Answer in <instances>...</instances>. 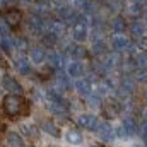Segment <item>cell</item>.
<instances>
[{"label":"cell","instance_id":"cell-2","mask_svg":"<svg viewBox=\"0 0 147 147\" xmlns=\"http://www.w3.org/2000/svg\"><path fill=\"white\" fill-rule=\"evenodd\" d=\"M89 36V22L86 17H80L75 24H72V38L77 43H84Z\"/></svg>","mask_w":147,"mask_h":147},{"label":"cell","instance_id":"cell-9","mask_svg":"<svg viewBox=\"0 0 147 147\" xmlns=\"http://www.w3.org/2000/svg\"><path fill=\"white\" fill-rule=\"evenodd\" d=\"M29 60L33 62V63H43V62H46V53H45V48H41V46H34V48H31L29 50Z\"/></svg>","mask_w":147,"mask_h":147},{"label":"cell","instance_id":"cell-21","mask_svg":"<svg viewBox=\"0 0 147 147\" xmlns=\"http://www.w3.org/2000/svg\"><path fill=\"white\" fill-rule=\"evenodd\" d=\"M14 48L19 50V51H26V50H28L26 39H22V38H14Z\"/></svg>","mask_w":147,"mask_h":147},{"label":"cell","instance_id":"cell-18","mask_svg":"<svg viewBox=\"0 0 147 147\" xmlns=\"http://www.w3.org/2000/svg\"><path fill=\"white\" fill-rule=\"evenodd\" d=\"M67 140H69L70 144H80L82 137H80V134H79L77 130H69V134H67Z\"/></svg>","mask_w":147,"mask_h":147},{"label":"cell","instance_id":"cell-6","mask_svg":"<svg viewBox=\"0 0 147 147\" xmlns=\"http://www.w3.org/2000/svg\"><path fill=\"white\" fill-rule=\"evenodd\" d=\"M77 123L82 127V128H86V130H96L98 127H99V121H98V118L94 116V115H80L79 118H77Z\"/></svg>","mask_w":147,"mask_h":147},{"label":"cell","instance_id":"cell-17","mask_svg":"<svg viewBox=\"0 0 147 147\" xmlns=\"http://www.w3.org/2000/svg\"><path fill=\"white\" fill-rule=\"evenodd\" d=\"M106 50H108V43H106L103 38H99L98 41L92 43V51H94V53L103 55V53H106Z\"/></svg>","mask_w":147,"mask_h":147},{"label":"cell","instance_id":"cell-16","mask_svg":"<svg viewBox=\"0 0 147 147\" xmlns=\"http://www.w3.org/2000/svg\"><path fill=\"white\" fill-rule=\"evenodd\" d=\"M0 50L5 51V53H10V51L14 50V38L12 36L0 38Z\"/></svg>","mask_w":147,"mask_h":147},{"label":"cell","instance_id":"cell-27","mask_svg":"<svg viewBox=\"0 0 147 147\" xmlns=\"http://www.w3.org/2000/svg\"><path fill=\"white\" fill-rule=\"evenodd\" d=\"M146 22H147V19H146Z\"/></svg>","mask_w":147,"mask_h":147},{"label":"cell","instance_id":"cell-22","mask_svg":"<svg viewBox=\"0 0 147 147\" xmlns=\"http://www.w3.org/2000/svg\"><path fill=\"white\" fill-rule=\"evenodd\" d=\"M70 50H72V55L75 57V58H84V57L87 55L86 48H84V46H79V45H77V46H74V48H70Z\"/></svg>","mask_w":147,"mask_h":147},{"label":"cell","instance_id":"cell-12","mask_svg":"<svg viewBox=\"0 0 147 147\" xmlns=\"http://www.w3.org/2000/svg\"><path fill=\"white\" fill-rule=\"evenodd\" d=\"M29 28H31L34 33H41L43 28H45V19H43V16L33 14V16L29 17Z\"/></svg>","mask_w":147,"mask_h":147},{"label":"cell","instance_id":"cell-15","mask_svg":"<svg viewBox=\"0 0 147 147\" xmlns=\"http://www.w3.org/2000/svg\"><path fill=\"white\" fill-rule=\"evenodd\" d=\"M46 62H48V65H50L51 69H60V65H62V55L57 53V51H51V53L46 57Z\"/></svg>","mask_w":147,"mask_h":147},{"label":"cell","instance_id":"cell-11","mask_svg":"<svg viewBox=\"0 0 147 147\" xmlns=\"http://www.w3.org/2000/svg\"><path fill=\"white\" fill-rule=\"evenodd\" d=\"M14 65H16V69H17L19 72L24 74V75L31 74V63H29V60H28L26 57H17V58L14 60Z\"/></svg>","mask_w":147,"mask_h":147},{"label":"cell","instance_id":"cell-5","mask_svg":"<svg viewBox=\"0 0 147 147\" xmlns=\"http://www.w3.org/2000/svg\"><path fill=\"white\" fill-rule=\"evenodd\" d=\"M21 19H22V14L16 7H10L3 12V22H7L9 26H17L21 22Z\"/></svg>","mask_w":147,"mask_h":147},{"label":"cell","instance_id":"cell-24","mask_svg":"<svg viewBox=\"0 0 147 147\" xmlns=\"http://www.w3.org/2000/svg\"><path fill=\"white\" fill-rule=\"evenodd\" d=\"M22 130H26V135H29V137H36V134H34V127H28V125H24L22 127Z\"/></svg>","mask_w":147,"mask_h":147},{"label":"cell","instance_id":"cell-10","mask_svg":"<svg viewBox=\"0 0 147 147\" xmlns=\"http://www.w3.org/2000/svg\"><path fill=\"white\" fill-rule=\"evenodd\" d=\"M67 74H69L70 77L79 79V77L84 74V67H82V63H80L79 60H72V62H69V65H67Z\"/></svg>","mask_w":147,"mask_h":147},{"label":"cell","instance_id":"cell-1","mask_svg":"<svg viewBox=\"0 0 147 147\" xmlns=\"http://www.w3.org/2000/svg\"><path fill=\"white\" fill-rule=\"evenodd\" d=\"M2 106H3V111L9 116H12V118H16V116H28L29 111H31L28 101L21 94H7L3 98V101H2Z\"/></svg>","mask_w":147,"mask_h":147},{"label":"cell","instance_id":"cell-13","mask_svg":"<svg viewBox=\"0 0 147 147\" xmlns=\"http://www.w3.org/2000/svg\"><path fill=\"white\" fill-rule=\"evenodd\" d=\"M75 89H77V92L79 94H82V96H89L91 94V84H89V80H86V79H77V82H75Z\"/></svg>","mask_w":147,"mask_h":147},{"label":"cell","instance_id":"cell-8","mask_svg":"<svg viewBox=\"0 0 147 147\" xmlns=\"http://www.w3.org/2000/svg\"><path fill=\"white\" fill-rule=\"evenodd\" d=\"M146 31H147V24L144 21H139V19H135L132 24H130V34L134 38H144L146 36Z\"/></svg>","mask_w":147,"mask_h":147},{"label":"cell","instance_id":"cell-3","mask_svg":"<svg viewBox=\"0 0 147 147\" xmlns=\"http://www.w3.org/2000/svg\"><path fill=\"white\" fill-rule=\"evenodd\" d=\"M110 45L113 50H116V51H125V50H130V39L128 36H125V33H116V34H113L110 39Z\"/></svg>","mask_w":147,"mask_h":147},{"label":"cell","instance_id":"cell-7","mask_svg":"<svg viewBox=\"0 0 147 147\" xmlns=\"http://www.w3.org/2000/svg\"><path fill=\"white\" fill-rule=\"evenodd\" d=\"M127 28H128V24H127L125 16H115V17L111 19L110 29H111V33H113V34H116V33H125V31H127Z\"/></svg>","mask_w":147,"mask_h":147},{"label":"cell","instance_id":"cell-26","mask_svg":"<svg viewBox=\"0 0 147 147\" xmlns=\"http://www.w3.org/2000/svg\"><path fill=\"white\" fill-rule=\"evenodd\" d=\"M0 2H3V0H0Z\"/></svg>","mask_w":147,"mask_h":147},{"label":"cell","instance_id":"cell-4","mask_svg":"<svg viewBox=\"0 0 147 147\" xmlns=\"http://www.w3.org/2000/svg\"><path fill=\"white\" fill-rule=\"evenodd\" d=\"M2 87H3L5 91H9L10 94H22V92H24L22 86H21L14 77H10V75H3V77H2Z\"/></svg>","mask_w":147,"mask_h":147},{"label":"cell","instance_id":"cell-14","mask_svg":"<svg viewBox=\"0 0 147 147\" xmlns=\"http://www.w3.org/2000/svg\"><path fill=\"white\" fill-rule=\"evenodd\" d=\"M7 146L9 147H22L24 146L22 137H21L17 132H9V134H7Z\"/></svg>","mask_w":147,"mask_h":147},{"label":"cell","instance_id":"cell-23","mask_svg":"<svg viewBox=\"0 0 147 147\" xmlns=\"http://www.w3.org/2000/svg\"><path fill=\"white\" fill-rule=\"evenodd\" d=\"M5 36H10V26L7 22H2L0 24V38H5Z\"/></svg>","mask_w":147,"mask_h":147},{"label":"cell","instance_id":"cell-25","mask_svg":"<svg viewBox=\"0 0 147 147\" xmlns=\"http://www.w3.org/2000/svg\"><path fill=\"white\" fill-rule=\"evenodd\" d=\"M0 98H2V91H0Z\"/></svg>","mask_w":147,"mask_h":147},{"label":"cell","instance_id":"cell-19","mask_svg":"<svg viewBox=\"0 0 147 147\" xmlns=\"http://www.w3.org/2000/svg\"><path fill=\"white\" fill-rule=\"evenodd\" d=\"M43 130H45V132H48L50 135H57V137L60 135V132H58V127H57L55 123H51V121L45 123V125H43Z\"/></svg>","mask_w":147,"mask_h":147},{"label":"cell","instance_id":"cell-20","mask_svg":"<svg viewBox=\"0 0 147 147\" xmlns=\"http://www.w3.org/2000/svg\"><path fill=\"white\" fill-rule=\"evenodd\" d=\"M43 39H45V43H46L48 46H53V45L58 41V34H55V33L48 31L46 34H43Z\"/></svg>","mask_w":147,"mask_h":147}]
</instances>
